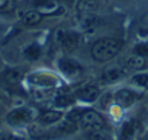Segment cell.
Returning a JSON list of instances; mask_svg holds the SVG:
<instances>
[{
  "label": "cell",
  "mask_w": 148,
  "mask_h": 140,
  "mask_svg": "<svg viewBox=\"0 0 148 140\" xmlns=\"http://www.w3.org/2000/svg\"><path fill=\"white\" fill-rule=\"evenodd\" d=\"M42 16L44 15L39 10H29V12H26L23 15V22L26 25H29V26H35L42 21Z\"/></svg>",
  "instance_id": "13"
},
{
  "label": "cell",
  "mask_w": 148,
  "mask_h": 140,
  "mask_svg": "<svg viewBox=\"0 0 148 140\" xmlns=\"http://www.w3.org/2000/svg\"><path fill=\"white\" fill-rule=\"evenodd\" d=\"M141 140H148V137H144V139H141Z\"/></svg>",
  "instance_id": "28"
},
{
  "label": "cell",
  "mask_w": 148,
  "mask_h": 140,
  "mask_svg": "<svg viewBox=\"0 0 148 140\" xmlns=\"http://www.w3.org/2000/svg\"><path fill=\"white\" fill-rule=\"evenodd\" d=\"M13 9H15V3L12 2V0H6L5 5L0 6V10L2 12H12Z\"/></svg>",
  "instance_id": "24"
},
{
  "label": "cell",
  "mask_w": 148,
  "mask_h": 140,
  "mask_svg": "<svg viewBox=\"0 0 148 140\" xmlns=\"http://www.w3.org/2000/svg\"><path fill=\"white\" fill-rule=\"evenodd\" d=\"M0 140H22V139L12 136V134H0Z\"/></svg>",
  "instance_id": "25"
},
{
  "label": "cell",
  "mask_w": 148,
  "mask_h": 140,
  "mask_svg": "<svg viewBox=\"0 0 148 140\" xmlns=\"http://www.w3.org/2000/svg\"><path fill=\"white\" fill-rule=\"evenodd\" d=\"M96 8V3L93 0H79V5H77V9L80 12H84V13H90L93 12Z\"/></svg>",
  "instance_id": "16"
},
{
  "label": "cell",
  "mask_w": 148,
  "mask_h": 140,
  "mask_svg": "<svg viewBox=\"0 0 148 140\" xmlns=\"http://www.w3.org/2000/svg\"><path fill=\"white\" fill-rule=\"evenodd\" d=\"M132 80H134V83H136V85L144 86V88H147V89H148V73L136 75V76H134V78H132Z\"/></svg>",
  "instance_id": "20"
},
{
  "label": "cell",
  "mask_w": 148,
  "mask_h": 140,
  "mask_svg": "<svg viewBox=\"0 0 148 140\" xmlns=\"http://www.w3.org/2000/svg\"><path fill=\"white\" fill-rule=\"evenodd\" d=\"M23 55H25L28 60L34 61V60H36V58L41 55V47H39L38 44H29V45L25 48Z\"/></svg>",
  "instance_id": "15"
},
{
  "label": "cell",
  "mask_w": 148,
  "mask_h": 140,
  "mask_svg": "<svg viewBox=\"0 0 148 140\" xmlns=\"http://www.w3.org/2000/svg\"><path fill=\"white\" fill-rule=\"evenodd\" d=\"M136 128H138V124L135 121H126L122 127L119 140H134L136 134Z\"/></svg>",
  "instance_id": "10"
},
{
  "label": "cell",
  "mask_w": 148,
  "mask_h": 140,
  "mask_svg": "<svg viewBox=\"0 0 148 140\" xmlns=\"http://www.w3.org/2000/svg\"><path fill=\"white\" fill-rule=\"evenodd\" d=\"M134 51H135V54H139V55H145V57H148V41L141 42V44H136V45L134 47Z\"/></svg>",
  "instance_id": "21"
},
{
  "label": "cell",
  "mask_w": 148,
  "mask_h": 140,
  "mask_svg": "<svg viewBox=\"0 0 148 140\" xmlns=\"http://www.w3.org/2000/svg\"><path fill=\"white\" fill-rule=\"evenodd\" d=\"M35 6L36 10H39L42 15H52L60 10V6L55 0H36Z\"/></svg>",
  "instance_id": "8"
},
{
  "label": "cell",
  "mask_w": 148,
  "mask_h": 140,
  "mask_svg": "<svg viewBox=\"0 0 148 140\" xmlns=\"http://www.w3.org/2000/svg\"><path fill=\"white\" fill-rule=\"evenodd\" d=\"M97 96H99V89L96 86H87L79 94V98L84 102H93L97 99Z\"/></svg>",
  "instance_id": "12"
},
{
  "label": "cell",
  "mask_w": 148,
  "mask_h": 140,
  "mask_svg": "<svg viewBox=\"0 0 148 140\" xmlns=\"http://www.w3.org/2000/svg\"><path fill=\"white\" fill-rule=\"evenodd\" d=\"M82 128L87 130V131H92V130H102L103 125H105V121H103V117L93 111V110H89V111H84L83 115H82V120L79 121Z\"/></svg>",
  "instance_id": "2"
},
{
  "label": "cell",
  "mask_w": 148,
  "mask_h": 140,
  "mask_svg": "<svg viewBox=\"0 0 148 140\" xmlns=\"http://www.w3.org/2000/svg\"><path fill=\"white\" fill-rule=\"evenodd\" d=\"M6 120L10 125H22L34 120V112L29 108H16L8 114Z\"/></svg>",
  "instance_id": "4"
},
{
  "label": "cell",
  "mask_w": 148,
  "mask_h": 140,
  "mask_svg": "<svg viewBox=\"0 0 148 140\" xmlns=\"http://www.w3.org/2000/svg\"><path fill=\"white\" fill-rule=\"evenodd\" d=\"M122 47V42L116 38H102V40H97L93 47H92V57L96 60V61H108L110 58H113L119 50Z\"/></svg>",
  "instance_id": "1"
},
{
  "label": "cell",
  "mask_w": 148,
  "mask_h": 140,
  "mask_svg": "<svg viewBox=\"0 0 148 140\" xmlns=\"http://www.w3.org/2000/svg\"><path fill=\"white\" fill-rule=\"evenodd\" d=\"M83 110H73L67 114V120L71 121V123H79L82 120V115H83Z\"/></svg>",
  "instance_id": "19"
},
{
  "label": "cell",
  "mask_w": 148,
  "mask_h": 140,
  "mask_svg": "<svg viewBox=\"0 0 148 140\" xmlns=\"http://www.w3.org/2000/svg\"><path fill=\"white\" fill-rule=\"evenodd\" d=\"M73 104H74V99L68 95H60L55 98V105L60 108H65V107H70Z\"/></svg>",
  "instance_id": "17"
},
{
  "label": "cell",
  "mask_w": 148,
  "mask_h": 140,
  "mask_svg": "<svg viewBox=\"0 0 148 140\" xmlns=\"http://www.w3.org/2000/svg\"><path fill=\"white\" fill-rule=\"evenodd\" d=\"M135 99H136V95L132 91H129V89H119L115 94V102L119 107H122V108L131 107L135 102Z\"/></svg>",
  "instance_id": "6"
},
{
  "label": "cell",
  "mask_w": 148,
  "mask_h": 140,
  "mask_svg": "<svg viewBox=\"0 0 148 140\" xmlns=\"http://www.w3.org/2000/svg\"><path fill=\"white\" fill-rule=\"evenodd\" d=\"M80 35L74 31H58L57 32V42L65 51H74L80 45Z\"/></svg>",
  "instance_id": "3"
},
{
  "label": "cell",
  "mask_w": 148,
  "mask_h": 140,
  "mask_svg": "<svg viewBox=\"0 0 148 140\" xmlns=\"http://www.w3.org/2000/svg\"><path fill=\"white\" fill-rule=\"evenodd\" d=\"M58 67L67 76H77L83 72V67L77 61H74L71 58H61L60 63H58Z\"/></svg>",
  "instance_id": "5"
},
{
  "label": "cell",
  "mask_w": 148,
  "mask_h": 140,
  "mask_svg": "<svg viewBox=\"0 0 148 140\" xmlns=\"http://www.w3.org/2000/svg\"><path fill=\"white\" fill-rule=\"evenodd\" d=\"M142 24H144V25H148V13H147V15H145V18L142 19Z\"/></svg>",
  "instance_id": "26"
},
{
  "label": "cell",
  "mask_w": 148,
  "mask_h": 140,
  "mask_svg": "<svg viewBox=\"0 0 148 140\" xmlns=\"http://www.w3.org/2000/svg\"><path fill=\"white\" fill-rule=\"evenodd\" d=\"M3 115V111H2V108H0V117H2Z\"/></svg>",
  "instance_id": "27"
},
{
  "label": "cell",
  "mask_w": 148,
  "mask_h": 140,
  "mask_svg": "<svg viewBox=\"0 0 148 140\" xmlns=\"http://www.w3.org/2000/svg\"><path fill=\"white\" fill-rule=\"evenodd\" d=\"M29 82L36 86H55L58 83V80L48 73H34L29 76Z\"/></svg>",
  "instance_id": "7"
},
{
  "label": "cell",
  "mask_w": 148,
  "mask_h": 140,
  "mask_svg": "<svg viewBox=\"0 0 148 140\" xmlns=\"http://www.w3.org/2000/svg\"><path fill=\"white\" fill-rule=\"evenodd\" d=\"M21 72H18V70H8V72L5 73V79L6 82L9 83H18L21 80Z\"/></svg>",
  "instance_id": "18"
},
{
  "label": "cell",
  "mask_w": 148,
  "mask_h": 140,
  "mask_svg": "<svg viewBox=\"0 0 148 140\" xmlns=\"http://www.w3.org/2000/svg\"><path fill=\"white\" fill-rule=\"evenodd\" d=\"M62 117V114L60 111H54V110H48L39 114L38 120L41 124H54L57 121H60V118Z\"/></svg>",
  "instance_id": "11"
},
{
  "label": "cell",
  "mask_w": 148,
  "mask_h": 140,
  "mask_svg": "<svg viewBox=\"0 0 148 140\" xmlns=\"http://www.w3.org/2000/svg\"><path fill=\"white\" fill-rule=\"evenodd\" d=\"M126 66L132 70H145V69H148V57L139 55V54L131 55L126 60Z\"/></svg>",
  "instance_id": "9"
},
{
  "label": "cell",
  "mask_w": 148,
  "mask_h": 140,
  "mask_svg": "<svg viewBox=\"0 0 148 140\" xmlns=\"http://www.w3.org/2000/svg\"><path fill=\"white\" fill-rule=\"evenodd\" d=\"M122 76H123L122 69H119V67H110V69H108L106 72L103 73V80L110 83V82H115V80L121 79Z\"/></svg>",
  "instance_id": "14"
},
{
  "label": "cell",
  "mask_w": 148,
  "mask_h": 140,
  "mask_svg": "<svg viewBox=\"0 0 148 140\" xmlns=\"http://www.w3.org/2000/svg\"><path fill=\"white\" fill-rule=\"evenodd\" d=\"M89 140H106V136L100 131V130H92L87 134Z\"/></svg>",
  "instance_id": "23"
},
{
  "label": "cell",
  "mask_w": 148,
  "mask_h": 140,
  "mask_svg": "<svg viewBox=\"0 0 148 140\" xmlns=\"http://www.w3.org/2000/svg\"><path fill=\"white\" fill-rule=\"evenodd\" d=\"M74 130H76V123H71L68 120L58 127V131H61V133H73Z\"/></svg>",
  "instance_id": "22"
}]
</instances>
